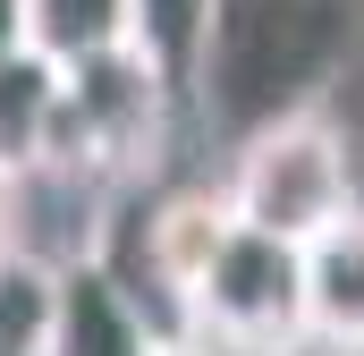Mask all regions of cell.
I'll use <instances>...</instances> for the list:
<instances>
[{
  "label": "cell",
  "instance_id": "277c9868",
  "mask_svg": "<svg viewBox=\"0 0 364 356\" xmlns=\"http://www.w3.org/2000/svg\"><path fill=\"white\" fill-rule=\"evenodd\" d=\"M178 323H186V348H203V356H229V348L237 356H288V340L305 331L296 246H279L263 229H229Z\"/></svg>",
  "mask_w": 364,
  "mask_h": 356
},
{
  "label": "cell",
  "instance_id": "4fadbf2b",
  "mask_svg": "<svg viewBox=\"0 0 364 356\" xmlns=\"http://www.w3.org/2000/svg\"><path fill=\"white\" fill-rule=\"evenodd\" d=\"M17 51H26V9L0 0V60H17Z\"/></svg>",
  "mask_w": 364,
  "mask_h": 356
},
{
  "label": "cell",
  "instance_id": "5b68a950",
  "mask_svg": "<svg viewBox=\"0 0 364 356\" xmlns=\"http://www.w3.org/2000/svg\"><path fill=\"white\" fill-rule=\"evenodd\" d=\"M296 297H305V331L314 340L364 348V204L296 246Z\"/></svg>",
  "mask_w": 364,
  "mask_h": 356
},
{
  "label": "cell",
  "instance_id": "3957f363",
  "mask_svg": "<svg viewBox=\"0 0 364 356\" xmlns=\"http://www.w3.org/2000/svg\"><path fill=\"white\" fill-rule=\"evenodd\" d=\"M170 68L144 51V43H119V51H93L60 68V136H51V162L43 170H85V178H119L144 170L170 136Z\"/></svg>",
  "mask_w": 364,
  "mask_h": 356
},
{
  "label": "cell",
  "instance_id": "9c48e42d",
  "mask_svg": "<svg viewBox=\"0 0 364 356\" xmlns=\"http://www.w3.org/2000/svg\"><path fill=\"white\" fill-rule=\"evenodd\" d=\"M26 9V51L68 68L93 51H119V43H144L136 34V0H17Z\"/></svg>",
  "mask_w": 364,
  "mask_h": 356
},
{
  "label": "cell",
  "instance_id": "8992f818",
  "mask_svg": "<svg viewBox=\"0 0 364 356\" xmlns=\"http://www.w3.org/2000/svg\"><path fill=\"white\" fill-rule=\"evenodd\" d=\"M153 323L136 314L127 280L110 263H68L60 271V331H51V356H153Z\"/></svg>",
  "mask_w": 364,
  "mask_h": 356
},
{
  "label": "cell",
  "instance_id": "8fae6325",
  "mask_svg": "<svg viewBox=\"0 0 364 356\" xmlns=\"http://www.w3.org/2000/svg\"><path fill=\"white\" fill-rule=\"evenodd\" d=\"M203 9H212V0H136V34H144V51L170 68V85H186L195 34H203Z\"/></svg>",
  "mask_w": 364,
  "mask_h": 356
},
{
  "label": "cell",
  "instance_id": "30bf717a",
  "mask_svg": "<svg viewBox=\"0 0 364 356\" xmlns=\"http://www.w3.org/2000/svg\"><path fill=\"white\" fill-rule=\"evenodd\" d=\"M60 331V263L43 255H0V356H51Z\"/></svg>",
  "mask_w": 364,
  "mask_h": 356
},
{
  "label": "cell",
  "instance_id": "7c38bea8",
  "mask_svg": "<svg viewBox=\"0 0 364 356\" xmlns=\"http://www.w3.org/2000/svg\"><path fill=\"white\" fill-rule=\"evenodd\" d=\"M17 229H26V178L0 170V255H17V246H26Z\"/></svg>",
  "mask_w": 364,
  "mask_h": 356
},
{
  "label": "cell",
  "instance_id": "7a4b0ae2",
  "mask_svg": "<svg viewBox=\"0 0 364 356\" xmlns=\"http://www.w3.org/2000/svg\"><path fill=\"white\" fill-rule=\"evenodd\" d=\"M220 195H229L237 229L305 246V238H322L331 221L356 212V153H348L331 110H296V119H272V127H255L237 145Z\"/></svg>",
  "mask_w": 364,
  "mask_h": 356
},
{
  "label": "cell",
  "instance_id": "52a82bcc",
  "mask_svg": "<svg viewBox=\"0 0 364 356\" xmlns=\"http://www.w3.org/2000/svg\"><path fill=\"white\" fill-rule=\"evenodd\" d=\"M229 229H237V212H229L220 187H170V195L153 204V221H144V263L161 271V288H170L178 314H186L195 280H203V263L220 255Z\"/></svg>",
  "mask_w": 364,
  "mask_h": 356
},
{
  "label": "cell",
  "instance_id": "ba28073f",
  "mask_svg": "<svg viewBox=\"0 0 364 356\" xmlns=\"http://www.w3.org/2000/svg\"><path fill=\"white\" fill-rule=\"evenodd\" d=\"M51 136H60V68L34 51L0 60V170L34 178L51 162Z\"/></svg>",
  "mask_w": 364,
  "mask_h": 356
},
{
  "label": "cell",
  "instance_id": "6da1fadb",
  "mask_svg": "<svg viewBox=\"0 0 364 356\" xmlns=\"http://www.w3.org/2000/svg\"><path fill=\"white\" fill-rule=\"evenodd\" d=\"M364 34V0H212L186 93L212 136L246 145L255 127L322 110V93L348 77Z\"/></svg>",
  "mask_w": 364,
  "mask_h": 356
}]
</instances>
